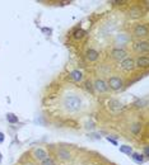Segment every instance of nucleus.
Listing matches in <instances>:
<instances>
[{
    "label": "nucleus",
    "instance_id": "1",
    "mask_svg": "<svg viewBox=\"0 0 149 165\" xmlns=\"http://www.w3.org/2000/svg\"><path fill=\"white\" fill-rule=\"evenodd\" d=\"M63 107L69 113H77L83 107L82 98L78 97L77 94H66L63 99Z\"/></svg>",
    "mask_w": 149,
    "mask_h": 165
},
{
    "label": "nucleus",
    "instance_id": "2",
    "mask_svg": "<svg viewBox=\"0 0 149 165\" xmlns=\"http://www.w3.org/2000/svg\"><path fill=\"white\" fill-rule=\"evenodd\" d=\"M148 26L145 23H138L133 28V36L136 37L138 39H145L148 37Z\"/></svg>",
    "mask_w": 149,
    "mask_h": 165
},
{
    "label": "nucleus",
    "instance_id": "3",
    "mask_svg": "<svg viewBox=\"0 0 149 165\" xmlns=\"http://www.w3.org/2000/svg\"><path fill=\"white\" fill-rule=\"evenodd\" d=\"M107 85H108V89H111L113 92H117V90H120V89H122L124 80L120 76H117V75H112V76H110L107 80Z\"/></svg>",
    "mask_w": 149,
    "mask_h": 165
},
{
    "label": "nucleus",
    "instance_id": "4",
    "mask_svg": "<svg viewBox=\"0 0 149 165\" xmlns=\"http://www.w3.org/2000/svg\"><path fill=\"white\" fill-rule=\"evenodd\" d=\"M133 50L136 53H144L147 55L149 51V43L148 39H136L135 42H133Z\"/></svg>",
    "mask_w": 149,
    "mask_h": 165
},
{
    "label": "nucleus",
    "instance_id": "5",
    "mask_svg": "<svg viewBox=\"0 0 149 165\" xmlns=\"http://www.w3.org/2000/svg\"><path fill=\"white\" fill-rule=\"evenodd\" d=\"M93 90H96L99 94H106L108 92V85H107V81L102 78H98L94 80L93 83Z\"/></svg>",
    "mask_w": 149,
    "mask_h": 165
},
{
    "label": "nucleus",
    "instance_id": "6",
    "mask_svg": "<svg viewBox=\"0 0 149 165\" xmlns=\"http://www.w3.org/2000/svg\"><path fill=\"white\" fill-rule=\"evenodd\" d=\"M111 57L120 62L124 58L127 57V51L122 47H115V48H112V51H111Z\"/></svg>",
    "mask_w": 149,
    "mask_h": 165
},
{
    "label": "nucleus",
    "instance_id": "7",
    "mask_svg": "<svg viewBox=\"0 0 149 165\" xmlns=\"http://www.w3.org/2000/svg\"><path fill=\"white\" fill-rule=\"evenodd\" d=\"M120 69L122 70V71H133L134 69H135V60H134L133 57H126L124 58L122 61H120Z\"/></svg>",
    "mask_w": 149,
    "mask_h": 165
},
{
    "label": "nucleus",
    "instance_id": "8",
    "mask_svg": "<svg viewBox=\"0 0 149 165\" xmlns=\"http://www.w3.org/2000/svg\"><path fill=\"white\" fill-rule=\"evenodd\" d=\"M99 57H101V53H99V51H97L96 48H88L87 52H86V58L87 61L89 62H97Z\"/></svg>",
    "mask_w": 149,
    "mask_h": 165
},
{
    "label": "nucleus",
    "instance_id": "9",
    "mask_svg": "<svg viewBox=\"0 0 149 165\" xmlns=\"http://www.w3.org/2000/svg\"><path fill=\"white\" fill-rule=\"evenodd\" d=\"M33 158L37 160V161H39V163H42L43 160H46L47 158H48V154H47V151L45 149H42V147H36L33 150Z\"/></svg>",
    "mask_w": 149,
    "mask_h": 165
},
{
    "label": "nucleus",
    "instance_id": "10",
    "mask_svg": "<svg viewBox=\"0 0 149 165\" xmlns=\"http://www.w3.org/2000/svg\"><path fill=\"white\" fill-rule=\"evenodd\" d=\"M149 66V57L148 55H140L135 60V67L139 69H148Z\"/></svg>",
    "mask_w": 149,
    "mask_h": 165
},
{
    "label": "nucleus",
    "instance_id": "11",
    "mask_svg": "<svg viewBox=\"0 0 149 165\" xmlns=\"http://www.w3.org/2000/svg\"><path fill=\"white\" fill-rule=\"evenodd\" d=\"M56 155H57V158L60 159V160H64V161H66V160H70L72 159V154L69 150L66 149H64V147H60L56 151Z\"/></svg>",
    "mask_w": 149,
    "mask_h": 165
},
{
    "label": "nucleus",
    "instance_id": "12",
    "mask_svg": "<svg viewBox=\"0 0 149 165\" xmlns=\"http://www.w3.org/2000/svg\"><path fill=\"white\" fill-rule=\"evenodd\" d=\"M70 78L73 79V81H75V83H80L83 81V73L80 71V70H78V69H74L70 71Z\"/></svg>",
    "mask_w": 149,
    "mask_h": 165
},
{
    "label": "nucleus",
    "instance_id": "13",
    "mask_svg": "<svg viewBox=\"0 0 149 165\" xmlns=\"http://www.w3.org/2000/svg\"><path fill=\"white\" fill-rule=\"evenodd\" d=\"M130 132L134 135V136H138V135H140V132H142V123L140 122L133 123L131 126H130Z\"/></svg>",
    "mask_w": 149,
    "mask_h": 165
},
{
    "label": "nucleus",
    "instance_id": "14",
    "mask_svg": "<svg viewBox=\"0 0 149 165\" xmlns=\"http://www.w3.org/2000/svg\"><path fill=\"white\" fill-rule=\"evenodd\" d=\"M130 156L133 159V161L136 163V164H139V165H142L144 161H145V158H144L142 154H139V152H133Z\"/></svg>",
    "mask_w": 149,
    "mask_h": 165
},
{
    "label": "nucleus",
    "instance_id": "15",
    "mask_svg": "<svg viewBox=\"0 0 149 165\" xmlns=\"http://www.w3.org/2000/svg\"><path fill=\"white\" fill-rule=\"evenodd\" d=\"M84 36H86V31H84V29H82V28H77L75 31H74V34H73L74 39H77V41L84 38Z\"/></svg>",
    "mask_w": 149,
    "mask_h": 165
},
{
    "label": "nucleus",
    "instance_id": "16",
    "mask_svg": "<svg viewBox=\"0 0 149 165\" xmlns=\"http://www.w3.org/2000/svg\"><path fill=\"white\" fill-rule=\"evenodd\" d=\"M7 121L10 124H16L19 122V119H18V116H16L14 113H7Z\"/></svg>",
    "mask_w": 149,
    "mask_h": 165
},
{
    "label": "nucleus",
    "instance_id": "17",
    "mask_svg": "<svg viewBox=\"0 0 149 165\" xmlns=\"http://www.w3.org/2000/svg\"><path fill=\"white\" fill-rule=\"evenodd\" d=\"M120 152L126 154V155L130 156V155L133 154V147L129 146V145H124V146H120Z\"/></svg>",
    "mask_w": 149,
    "mask_h": 165
},
{
    "label": "nucleus",
    "instance_id": "18",
    "mask_svg": "<svg viewBox=\"0 0 149 165\" xmlns=\"http://www.w3.org/2000/svg\"><path fill=\"white\" fill-rule=\"evenodd\" d=\"M111 106V108L113 109V111H118V109L121 108V103L118 102V101H116V99H111L110 101V103H108Z\"/></svg>",
    "mask_w": 149,
    "mask_h": 165
},
{
    "label": "nucleus",
    "instance_id": "19",
    "mask_svg": "<svg viewBox=\"0 0 149 165\" xmlns=\"http://www.w3.org/2000/svg\"><path fill=\"white\" fill-rule=\"evenodd\" d=\"M117 39H118V42H120L118 46H125V44L127 43V41H129V38H127L126 34H120V36L117 37Z\"/></svg>",
    "mask_w": 149,
    "mask_h": 165
},
{
    "label": "nucleus",
    "instance_id": "20",
    "mask_svg": "<svg viewBox=\"0 0 149 165\" xmlns=\"http://www.w3.org/2000/svg\"><path fill=\"white\" fill-rule=\"evenodd\" d=\"M41 165H56L55 160L51 159V158H47L46 160H43V161L41 163Z\"/></svg>",
    "mask_w": 149,
    "mask_h": 165
},
{
    "label": "nucleus",
    "instance_id": "21",
    "mask_svg": "<svg viewBox=\"0 0 149 165\" xmlns=\"http://www.w3.org/2000/svg\"><path fill=\"white\" fill-rule=\"evenodd\" d=\"M41 32L45 34V36H50V34L52 33V29L48 28V27H42V28H41Z\"/></svg>",
    "mask_w": 149,
    "mask_h": 165
},
{
    "label": "nucleus",
    "instance_id": "22",
    "mask_svg": "<svg viewBox=\"0 0 149 165\" xmlns=\"http://www.w3.org/2000/svg\"><path fill=\"white\" fill-rule=\"evenodd\" d=\"M143 156L145 158V159H148L149 158V146H144V150H143Z\"/></svg>",
    "mask_w": 149,
    "mask_h": 165
},
{
    "label": "nucleus",
    "instance_id": "23",
    "mask_svg": "<svg viewBox=\"0 0 149 165\" xmlns=\"http://www.w3.org/2000/svg\"><path fill=\"white\" fill-rule=\"evenodd\" d=\"M106 140H107L108 142H111V144L113 145V146H117V141H116L115 138H112V137H110V136H107V137H106Z\"/></svg>",
    "mask_w": 149,
    "mask_h": 165
},
{
    "label": "nucleus",
    "instance_id": "24",
    "mask_svg": "<svg viewBox=\"0 0 149 165\" xmlns=\"http://www.w3.org/2000/svg\"><path fill=\"white\" fill-rule=\"evenodd\" d=\"M86 87H87V89L88 90H91V92H93V83L89 80V81H86Z\"/></svg>",
    "mask_w": 149,
    "mask_h": 165
},
{
    "label": "nucleus",
    "instance_id": "25",
    "mask_svg": "<svg viewBox=\"0 0 149 165\" xmlns=\"http://www.w3.org/2000/svg\"><path fill=\"white\" fill-rule=\"evenodd\" d=\"M4 140H5V136H4V133H3V132H0V144H3V142H4Z\"/></svg>",
    "mask_w": 149,
    "mask_h": 165
},
{
    "label": "nucleus",
    "instance_id": "26",
    "mask_svg": "<svg viewBox=\"0 0 149 165\" xmlns=\"http://www.w3.org/2000/svg\"><path fill=\"white\" fill-rule=\"evenodd\" d=\"M0 160H1V154H0Z\"/></svg>",
    "mask_w": 149,
    "mask_h": 165
}]
</instances>
